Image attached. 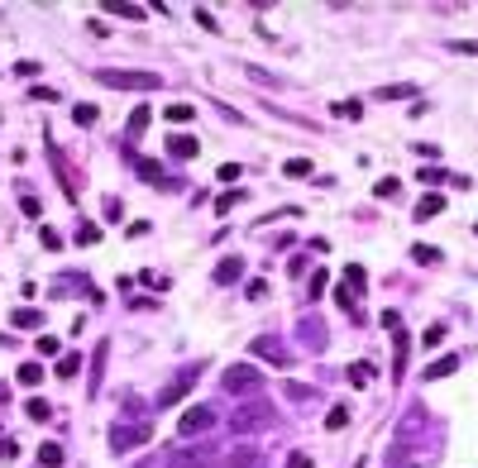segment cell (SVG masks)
<instances>
[{
	"label": "cell",
	"instance_id": "40",
	"mask_svg": "<svg viewBox=\"0 0 478 468\" xmlns=\"http://www.w3.org/2000/svg\"><path fill=\"white\" fill-rule=\"evenodd\" d=\"M14 454H19V445L14 440H0V459H14Z\"/></svg>",
	"mask_w": 478,
	"mask_h": 468
},
{
	"label": "cell",
	"instance_id": "21",
	"mask_svg": "<svg viewBox=\"0 0 478 468\" xmlns=\"http://www.w3.org/2000/svg\"><path fill=\"white\" fill-rule=\"evenodd\" d=\"M24 411H29V421H48V416H53V406H48L43 397H29V406H24Z\"/></svg>",
	"mask_w": 478,
	"mask_h": 468
},
{
	"label": "cell",
	"instance_id": "14",
	"mask_svg": "<svg viewBox=\"0 0 478 468\" xmlns=\"http://www.w3.org/2000/svg\"><path fill=\"white\" fill-rule=\"evenodd\" d=\"M440 210H445V196H435V191H431V196H426L411 215H416V220H431V215H440Z\"/></svg>",
	"mask_w": 478,
	"mask_h": 468
},
{
	"label": "cell",
	"instance_id": "36",
	"mask_svg": "<svg viewBox=\"0 0 478 468\" xmlns=\"http://www.w3.org/2000/svg\"><path fill=\"white\" fill-rule=\"evenodd\" d=\"M34 100H58V87H29Z\"/></svg>",
	"mask_w": 478,
	"mask_h": 468
},
{
	"label": "cell",
	"instance_id": "5",
	"mask_svg": "<svg viewBox=\"0 0 478 468\" xmlns=\"http://www.w3.org/2000/svg\"><path fill=\"white\" fill-rule=\"evenodd\" d=\"M210 425H215V411H210V406H191L187 416H182V425H177V435H187V440H201Z\"/></svg>",
	"mask_w": 478,
	"mask_h": 468
},
{
	"label": "cell",
	"instance_id": "18",
	"mask_svg": "<svg viewBox=\"0 0 478 468\" xmlns=\"http://www.w3.org/2000/svg\"><path fill=\"white\" fill-rule=\"evenodd\" d=\"M72 120H77V124H82V129H87V124H96V120H100V110H96V105H87V100H82V105H72Z\"/></svg>",
	"mask_w": 478,
	"mask_h": 468
},
{
	"label": "cell",
	"instance_id": "1",
	"mask_svg": "<svg viewBox=\"0 0 478 468\" xmlns=\"http://www.w3.org/2000/svg\"><path fill=\"white\" fill-rule=\"evenodd\" d=\"M96 82L100 87H115V91H153V87H163L158 72H120V67H100Z\"/></svg>",
	"mask_w": 478,
	"mask_h": 468
},
{
	"label": "cell",
	"instance_id": "13",
	"mask_svg": "<svg viewBox=\"0 0 478 468\" xmlns=\"http://www.w3.org/2000/svg\"><path fill=\"white\" fill-rule=\"evenodd\" d=\"M10 320H14L19 330H39V325H43V311H34V306H19Z\"/></svg>",
	"mask_w": 478,
	"mask_h": 468
},
{
	"label": "cell",
	"instance_id": "24",
	"mask_svg": "<svg viewBox=\"0 0 478 468\" xmlns=\"http://www.w3.org/2000/svg\"><path fill=\"white\" fill-rule=\"evenodd\" d=\"M239 201H244V191H225V196L215 201V215H230V210H235Z\"/></svg>",
	"mask_w": 478,
	"mask_h": 468
},
{
	"label": "cell",
	"instance_id": "4",
	"mask_svg": "<svg viewBox=\"0 0 478 468\" xmlns=\"http://www.w3.org/2000/svg\"><path fill=\"white\" fill-rule=\"evenodd\" d=\"M201 368H206V364H191V368H182V373L173 377V382H168L163 392H158V406H177V401H182V397L191 392V382L201 377Z\"/></svg>",
	"mask_w": 478,
	"mask_h": 468
},
{
	"label": "cell",
	"instance_id": "28",
	"mask_svg": "<svg viewBox=\"0 0 478 468\" xmlns=\"http://www.w3.org/2000/svg\"><path fill=\"white\" fill-rule=\"evenodd\" d=\"M144 129H149V110H144V105H139V110H134V115H129V134H134V139H139V134H144Z\"/></svg>",
	"mask_w": 478,
	"mask_h": 468
},
{
	"label": "cell",
	"instance_id": "12",
	"mask_svg": "<svg viewBox=\"0 0 478 468\" xmlns=\"http://www.w3.org/2000/svg\"><path fill=\"white\" fill-rule=\"evenodd\" d=\"M134 168H139V177H144V182H153V187H168V177H163V168H158L153 158H134Z\"/></svg>",
	"mask_w": 478,
	"mask_h": 468
},
{
	"label": "cell",
	"instance_id": "17",
	"mask_svg": "<svg viewBox=\"0 0 478 468\" xmlns=\"http://www.w3.org/2000/svg\"><path fill=\"white\" fill-rule=\"evenodd\" d=\"M39 464L58 468V464H63V445H48V440H43V445H39Z\"/></svg>",
	"mask_w": 478,
	"mask_h": 468
},
{
	"label": "cell",
	"instance_id": "22",
	"mask_svg": "<svg viewBox=\"0 0 478 468\" xmlns=\"http://www.w3.org/2000/svg\"><path fill=\"white\" fill-rule=\"evenodd\" d=\"M163 120H173V124H187V120H196V110H191V105H168V110H163Z\"/></svg>",
	"mask_w": 478,
	"mask_h": 468
},
{
	"label": "cell",
	"instance_id": "2",
	"mask_svg": "<svg viewBox=\"0 0 478 468\" xmlns=\"http://www.w3.org/2000/svg\"><path fill=\"white\" fill-rule=\"evenodd\" d=\"M263 425H273V406H268V401H249V406H239V411L230 416V430H239V435L263 430Z\"/></svg>",
	"mask_w": 478,
	"mask_h": 468
},
{
	"label": "cell",
	"instance_id": "29",
	"mask_svg": "<svg viewBox=\"0 0 478 468\" xmlns=\"http://www.w3.org/2000/svg\"><path fill=\"white\" fill-rule=\"evenodd\" d=\"M411 258H416V263H440V249H431V244H416V249H411Z\"/></svg>",
	"mask_w": 478,
	"mask_h": 468
},
{
	"label": "cell",
	"instance_id": "39",
	"mask_svg": "<svg viewBox=\"0 0 478 468\" xmlns=\"http://www.w3.org/2000/svg\"><path fill=\"white\" fill-rule=\"evenodd\" d=\"M325 278H330V273H321V268H316V278H311V296H321V291H325Z\"/></svg>",
	"mask_w": 478,
	"mask_h": 468
},
{
	"label": "cell",
	"instance_id": "33",
	"mask_svg": "<svg viewBox=\"0 0 478 468\" xmlns=\"http://www.w3.org/2000/svg\"><path fill=\"white\" fill-rule=\"evenodd\" d=\"M416 177H421V182H426V187H431V182H445V177H450V172H445V168H421V172H416Z\"/></svg>",
	"mask_w": 478,
	"mask_h": 468
},
{
	"label": "cell",
	"instance_id": "3",
	"mask_svg": "<svg viewBox=\"0 0 478 468\" xmlns=\"http://www.w3.org/2000/svg\"><path fill=\"white\" fill-rule=\"evenodd\" d=\"M220 382H225V392L239 397V392H259V387H263V373H259L254 364H235V368H225Z\"/></svg>",
	"mask_w": 478,
	"mask_h": 468
},
{
	"label": "cell",
	"instance_id": "27",
	"mask_svg": "<svg viewBox=\"0 0 478 468\" xmlns=\"http://www.w3.org/2000/svg\"><path fill=\"white\" fill-rule=\"evenodd\" d=\"M335 115H340V120H359V115H364V105H359V100H340V105H335Z\"/></svg>",
	"mask_w": 478,
	"mask_h": 468
},
{
	"label": "cell",
	"instance_id": "6",
	"mask_svg": "<svg viewBox=\"0 0 478 468\" xmlns=\"http://www.w3.org/2000/svg\"><path fill=\"white\" fill-rule=\"evenodd\" d=\"M144 440H149V425H120V430L110 435V449L124 454V449H134V445H144Z\"/></svg>",
	"mask_w": 478,
	"mask_h": 468
},
{
	"label": "cell",
	"instance_id": "30",
	"mask_svg": "<svg viewBox=\"0 0 478 468\" xmlns=\"http://www.w3.org/2000/svg\"><path fill=\"white\" fill-rule=\"evenodd\" d=\"M397 187H402V182H397V177H378V182H373V196H397Z\"/></svg>",
	"mask_w": 478,
	"mask_h": 468
},
{
	"label": "cell",
	"instance_id": "35",
	"mask_svg": "<svg viewBox=\"0 0 478 468\" xmlns=\"http://www.w3.org/2000/svg\"><path fill=\"white\" fill-rule=\"evenodd\" d=\"M440 339H445V325H431V330L421 335V344H426V349H431V344H440Z\"/></svg>",
	"mask_w": 478,
	"mask_h": 468
},
{
	"label": "cell",
	"instance_id": "11",
	"mask_svg": "<svg viewBox=\"0 0 478 468\" xmlns=\"http://www.w3.org/2000/svg\"><path fill=\"white\" fill-rule=\"evenodd\" d=\"M459 368V354H445V359H435V364H426V382H435V377H450Z\"/></svg>",
	"mask_w": 478,
	"mask_h": 468
},
{
	"label": "cell",
	"instance_id": "15",
	"mask_svg": "<svg viewBox=\"0 0 478 468\" xmlns=\"http://www.w3.org/2000/svg\"><path fill=\"white\" fill-rule=\"evenodd\" d=\"M77 244H82V249L100 244V225H96V220H82V225H77Z\"/></svg>",
	"mask_w": 478,
	"mask_h": 468
},
{
	"label": "cell",
	"instance_id": "37",
	"mask_svg": "<svg viewBox=\"0 0 478 468\" xmlns=\"http://www.w3.org/2000/svg\"><path fill=\"white\" fill-rule=\"evenodd\" d=\"M39 354H43V359L58 354V339H53V335H39Z\"/></svg>",
	"mask_w": 478,
	"mask_h": 468
},
{
	"label": "cell",
	"instance_id": "8",
	"mask_svg": "<svg viewBox=\"0 0 478 468\" xmlns=\"http://www.w3.org/2000/svg\"><path fill=\"white\" fill-rule=\"evenodd\" d=\"M254 354H263V359H268V364H278V368H292V359L278 349V339H254Z\"/></svg>",
	"mask_w": 478,
	"mask_h": 468
},
{
	"label": "cell",
	"instance_id": "25",
	"mask_svg": "<svg viewBox=\"0 0 478 468\" xmlns=\"http://www.w3.org/2000/svg\"><path fill=\"white\" fill-rule=\"evenodd\" d=\"M39 244H43V249H48V254H58V249H63V234H58V230H48V225H43V230H39Z\"/></svg>",
	"mask_w": 478,
	"mask_h": 468
},
{
	"label": "cell",
	"instance_id": "34",
	"mask_svg": "<svg viewBox=\"0 0 478 468\" xmlns=\"http://www.w3.org/2000/svg\"><path fill=\"white\" fill-rule=\"evenodd\" d=\"M19 210H24V215H34V220H39V215H43V201H39V196H24V201H19Z\"/></svg>",
	"mask_w": 478,
	"mask_h": 468
},
{
	"label": "cell",
	"instance_id": "19",
	"mask_svg": "<svg viewBox=\"0 0 478 468\" xmlns=\"http://www.w3.org/2000/svg\"><path fill=\"white\" fill-rule=\"evenodd\" d=\"M82 373V354H63L58 359V377H77Z\"/></svg>",
	"mask_w": 478,
	"mask_h": 468
},
{
	"label": "cell",
	"instance_id": "7",
	"mask_svg": "<svg viewBox=\"0 0 478 468\" xmlns=\"http://www.w3.org/2000/svg\"><path fill=\"white\" fill-rule=\"evenodd\" d=\"M239 278H244V258H239V254H230V258L215 263V282H220V287H230V282H239Z\"/></svg>",
	"mask_w": 478,
	"mask_h": 468
},
{
	"label": "cell",
	"instance_id": "23",
	"mask_svg": "<svg viewBox=\"0 0 478 468\" xmlns=\"http://www.w3.org/2000/svg\"><path fill=\"white\" fill-rule=\"evenodd\" d=\"M345 287H354V296H364V287H369V282H364V268L349 263V268H345Z\"/></svg>",
	"mask_w": 478,
	"mask_h": 468
},
{
	"label": "cell",
	"instance_id": "32",
	"mask_svg": "<svg viewBox=\"0 0 478 468\" xmlns=\"http://www.w3.org/2000/svg\"><path fill=\"white\" fill-rule=\"evenodd\" d=\"M411 87H378V100H406Z\"/></svg>",
	"mask_w": 478,
	"mask_h": 468
},
{
	"label": "cell",
	"instance_id": "9",
	"mask_svg": "<svg viewBox=\"0 0 478 468\" xmlns=\"http://www.w3.org/2000/svg\"><path fill=\"white\" fill-rule=\"evenodd\" d=\"M168 153H173V158H196L201 144H196L191 134H173V139H168Z\"/></svg>",
	"mask_w": 478,
	"mask_h": 468
},
{
	"label": "cell",
	"instance_id": "41",
	"mask_svg": "<svg viewBox=\"0 0 478 468\" xmlns=\"http://www.w3.org/2000/svg\"><path fill=\"white\" fill-rule=\"evenodd\" d=\"M287 468H311V454H292V459H287Z\"/></svg>",
	"mask_w": 478,
	"mask_h": 468
},
{
	"label": "cell",
	"instance_id": "20",
	"mask_svg": "<svg viewBox=\"0 0 478 468\" xmlns=\"http://www.w3.org/2000/svg\"><path fill=\"white\" fill-rule=\"evenodd\" d=\"M349 382L354 387H369L373 382V364H349Z\"/></svg>",
	"mask_w": 478,
	"mask_h": 468
},
{
	"label": "cell",
	"instance_id": "16",
	"mask_svg": "<svg viewBox=\"0 0 478 468\" xmlns=\"http://www.w3.org/2000/svg\"><path fill=\"white\" fill-rule=\"evenodd\" d=\"M19 387H39V382H43V364H19Z\"/></svg>",
	"mask_w": 478,
	"mask_h": 468
},
{
	"label": "cell",
	"instance_id": "10",
	"mask_svg": "<svg viewBox=\"0 0 478 468\" xmlns=\"http://www.w3.org/2000/svg\"><path fill=\"white\" fill-rule=\"evenodd\" d=\"M100 10H105V14H120V19H144V14H149L144 5H129V0H124V5H120V0H100Z\"/></svg>",
	"mask_w": 478,
	"mask_h": 468
},
{
	"label": "cell",
	"instance_id": "31",
	"mask_svg": "<svg viewBox=\"0 0 478 468\" xmlns=\"http://www.w3.org/2000/svg\"><path fill=\"white\" fill-rule=\"evenodd\" d=\"M287 177H311V158H292L287 163Z\"/></svg>",
	"mask_w": 478,
	"mask_h": 468
},
{
	"label": "cell",
	"instance_id": "26",
	"mask_svg": "<svg viewBox=\"0 0 478 468\" xmlns=\"http://www.w3.org/2000/svg\"><path fill=\"white\" fill-rule=\"evenodd\" d=\"M349 425V406H335L330 416H325V430H345Z\"/></svg>",
	"mask_w": 478,
	"mask_h": 468
},
{
	"label": "cell",
	"instance_id": "38",
	"mask_svg": "<svg viewBox=\"0 0 478 468\" xmlns=\"http://www.w3.org/2000/svg\"><path fill=\"white\" fill-rule=\"evenodd\" d=\"M196 24H201V29H220V24H215V14H210V10H196Z\"/></svg>",
	"mask_w": 478,
	"mask_h": 468
}]
</instances>
